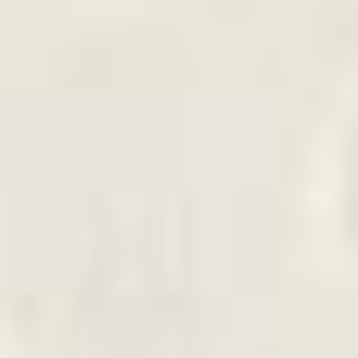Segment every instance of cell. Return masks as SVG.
<instances>
[{"label":"cell","instance_id":"1","mask_svg":"<svg viewBox=\"0 0 358 358\" xmlns=\"http://www.w3.org/2000/svg\"><path fill=\"white\" fill-rule=\"evenodd\" d=\"M333 217H345V243H358V115H345V141H333Z\"/></svg>","mask_w":358,"mask_h":358}]
</instances>
